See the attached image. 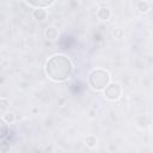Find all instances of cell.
<instances>
[{"label": "cell", "mask_w": 153, "mask_h": 153, "mask_svg": "<svg viewBox=\"0 0 153 153\" xmlns=\"http://www.w3.org/2000/svg\"><path fill=\"white\" fill-rule=\"evenodd\" d=\"M44 35H45V37H47L48 39H50V41H55V39L57 38V36H59V31H57L55 27L49 26V27L45 29Z\"/></svg>", "instance_id": "cell-6"}, {"label": "cell", "mask_w": 153, "mask_h": 153, "mask_svg": "<svg viewBox=\"0 0 153 153\" xmlns=\"http://www.w3.org/2000/svg\"><path fill=\"white\" fill-rule=\"evenodd\" d=\"M110 73L105 69L97 68L88 74V84L96 91H104L110 84Z\"/></svg>", "instance_id": "cell-2"}, {"label": "cell", "mask_w": 153, "mask_h": 153, "mask_svg": "<svg viewBox=\"0 0 153 153\" xmlns=\"http://www.w3.org/2000/svg\"><path fill=\"white\" fill-rule=\"evenodd\" d=\"M32 16L37 20H44L47 18V11L44 8H35L32 12Z\"/></svg>", "instance_id": "cell-7"}, {"label": "cell", "mask_w": 153, "mask_h": 153, "mask_svg": "<svg viewBox=\"0 0 153 153\" xmlns=\"http://www.w3.org/2000/svg\"><path fill=\"white\" fill-rule=\"evenodd\" d=\"M85 143H86V146L90 147V148L96 147V145H97V139H96V136H94V135H88V136H86Z\"/></svg>", "instance_id": "cell-9"}, {"label": "cell", "mask_w": 153, "mask_h": 153, "mask_svg": "<svg viewBox=\"0 0 153 153\" xmlns=\"http://www.w3.org/2000/svg\"><path fill=\"white\" fill-rule=\"evenodd\" d=\"M73 73L72 61L61 54L53 55L45 63V74L49 79L56 82L65 81L71 78Z\"/></svg>", "instance_id": "cell-1"}, {"label": "cell", "mask_w": 153, "mask_h": 153, "mask_svg": "<svg viewBox=\"0 0 153 153\" xmlns=\"http://www.w3.org/2000/svg\"><path fill=\"white\" fill-rule=\"evenodd\" d=\"M8 104H10V102H8L5 97H1V98H0V110H1V112H4V111L7 109Z\"/></svg>", "instance_id": "cell-12"}, {"label": "cell", "mask_w": 153, "mask_h": 153, "mask_svg": "<svg viewBox=\"0 0 153 153\" xmlns=\"http://www.w3.org/2000/svg\"><path fill=\"white\" fill-rule=\"evenodd\" d=\"M29 6H32L35 8H47L49 6H51L54 4L53 0H43V1H38V0H29L25 2Z\"/></svg>", "instance_id": "cell-4"}, {"label": "cell", "mask_w": 153, "mask_h": 153, "mask_svg": "<svg viewBox=\"0 0 153 153\" xmlns=\"http://www.w3.org/2000/svg\"><path fill=\"white\" fill-rule=\"evenodd\" d=\"M111 16V11L110 8L108 7H100L98 11H97V17L100 19V20H108Z\"/></svg>", "instance_id": "cell-5"}, {"label": "cell", "mask_w": 153, "mask_h": 153, "mask_svg": "<svg viewBox=\"0 0 153 153\" xmlns=\"http://www.w3.org/2000/svg\"><path fill=\"white\" fill-rule=\"evenodd\" d=\"M149 7H151V5H149L148 1H139L137 5H136V8H137L139 12H141V13H146V12H148Z\"/></svg>", "instance_id": "cell-8"}, {"label": "cell", "mask_w": 153, "mask_h": 153, "mask_svg": "<svg viewBox=\"0 0 153 153\" xmlns=\"http://www.w3.org/2000/svg\"><path fill=\"white\" fill-rule=\"evenodd\" d=\"M2 120H4V122H6V123H12V122H14L16 117H14L13 114L7 112V114H4V115H2Z\"/></svg>", "instance_id": "cell-10"}, {"label": "cell", "mask_w": 153, "mask_h": 153, "mask_svg": "<svg viewBox=\"0 0 153 153\" xmlns=\"http://www.w3.org/2000/svg\"><path fill=\"white\" fill-rule=\"evenodd\" d=\"M121 96H122V87L117 82H110L106 86V88L104 90V97L108 100L115 102V100L120 99Z\"/></svg>", "instance_id": "cell-3"}, {"label": "cell", "mask_w": 153, "mask_h": 153, "mask_svg": "<svg viewBox=\"0 0 153 153\" xmlns=\"http://www.w3.org/2000/svg\"><path fill=\"white\" fill-rule=\"evenodd\" d=\"M112 35H114V37H115V38L120 39V38H122V37L124 36V31H123L121 27H116V29H114Z\"/></svg>", "instance_id": "cell-11"}]
</instances>
